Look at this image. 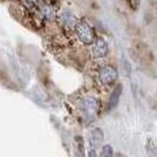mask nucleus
I'll use <instances>...</instances> for the list:
<instances>
[{"label":"nucleus","mask_w":157,"mask_h":157,"mask_svg":"<svg viewBox=\"0 0 157 157\" xmlns=\"http://www.w3.org/2000/svg\"><path fill=\"white\" fill-rule=\"evenodd\" d=\"M131 51L134 53V57L143 65L147 66H151L155 63V57L154 53L144 41H142L140 39H136L132 41L131 44Z\"/></svg>","instance_id":"f257e3e1"},{"label":"nucleus","mask_w":157,"mask_h":157,"mask_svg":"<svg viewBox=\"0 0 157 157\" xmlns=\"http://www.w3.org/2000/svg\"><path fill=\"white\" fill-rule=\"evenodd\" d=\"M125 2V5L130 10H137V7L140 6V0H123Z\"/></svg>","instance_id":"f03ea898"},{"label":"nucleus","mask_w":157,"mask_h":157,"mask_svg":"<svg viewBox=\"0 0 157 157\" xmlns=\"http://www.w3.org/2000/svg\"><path fill=\"white\" fill-rule=\"evenodd\" d=\"M156 96H157V92H156Z\"/></svg>","instance_id":"7ed1b4c3"}]
</instances>
